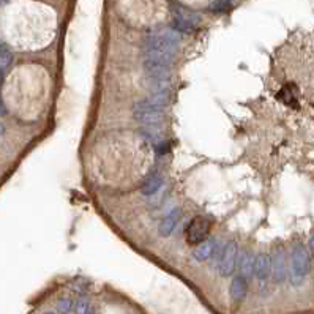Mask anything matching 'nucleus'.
I'll return each instance as SVG.
<instances>
[{
    "label": "nucleus",
    "mask_w": 314,
    "mask_h": 314,
    "mask_svg": "<svg viewBox=\"0 0 314 314\" xmlns=\"http://www.w3.org/2000/svg\"><path fill=\"white\" fill-rule=\"evenodd\" d=\"M2 131H4V126H2V125H0V133H2Z\"/></svg>",
    "instance_id": "obj_5"
},
{
    "label": "nucleus",
    "mask_w": 314,
    "mask_h": 314,
    "mask_svg": "<svg viewBox=\"0 0 314 314\" xmlns=\"http://www.w3.org/2000/svg\"><path fill=\"white\" fill-rule=\"evenodd\" d=\"M46 314H52V312H46Z\"/></svg>",
    "instance_id": "obj_6"
},
{
    "label": "nucleus",
    "mask_w": 314,
    "mask_h": 314,
    "mask_svg": "<svg viewBox=\"0 0 314 314\" xmlns=\"http://www.w3.org/2000/svg\"><path fill=\"white\" fill-rule=\"evenodd\" d=\"M86 312V305H79L77 308V314H84Z\"/></svg>",
    "instance_id": "obj_4"
},
{
    "label": "nucleus",
    "mask_w": 314,
    "mask_h": 314,
    "mask_svg": "<svg viewBox=\"0 0 314 314\" xmlns=\"http://www.w3.org/2000/svg\"><path fill=\"white\" fill-rule=\"evenodd\" d=\"M278 98H280L284 104H287V106H297L298 103V89L295 84L292 83H287L281 90H280V95H278Z\"/></svg>",
    "instance_id": "obj_2"
},
{
    "label": "nucleus",
    "mask_w": 314,
    "mask_h": 314,
    "mask_svg": "<svg viewBox=\"0 0 314 314\" xmlns=\"http://www.w3.org/2000/svg\"><path fill=\"white\" fill-rule=\"evenodd\" d=\"M212 232V223L204 216H197L191 219L185 229V242L190 247H197L204 243Z\"/></svg>",
    "instance_id": "obj_1"
},
{
    "label": "nucleus",
    "mask_w": 314,
    "mask_h": 314,
    "mask_svg": "<svg viewBox=\"0 0 314 314\" xmlns=\"http://www.w3.org/2000/svg\"><path fill=\"white\" fill-rule=\"evenodd\" d=\"M59 308H60L62 312H68V309H69V301H60Z\"/></svg>",
    "instance_id": "obj_3"
}]
</instances>
